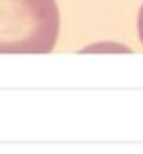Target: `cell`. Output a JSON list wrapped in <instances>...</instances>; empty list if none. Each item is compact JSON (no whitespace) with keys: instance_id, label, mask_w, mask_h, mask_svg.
<instances>
[{"instance_id":"1","label":"cell","mask_w":143,"mask_h":154,"mask_svg":"<svg viewBox=\"0 0 143 154\" xmlns=\"http://www.w3.org/2000/svg\"><path fill=\"white\" fill-rule=\"evenodd\" d=\"M60 31L56 0H0V54H46Z\"/></svg>"},{"instance_id":"2","label":"cell","mask_w":143,"mask_h":154,"mask_svg":"<svg viewBox=\"0 0 143 154\" xmlns=\"http://www.w3.org/2000/svg\"><path fill=\"white\" fill-rule=\"evenodd\" d=\"M137 29H139V37H140V42L143 45V5L139 11V20H137Z\"/></svg>"}]
</instances>
